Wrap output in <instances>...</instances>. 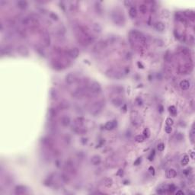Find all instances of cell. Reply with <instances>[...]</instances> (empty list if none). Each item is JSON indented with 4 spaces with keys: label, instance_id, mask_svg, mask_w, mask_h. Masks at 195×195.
<instances>
[{
    "label": "cell",
    "instance_id": "obj_1",
    "mask_svg": "<svg viewBox=\"0 0 195 195\" xmlns=\"http://www.w3.org/2000/svg\"><path fill=\"white\" fill-rule=\"evenodd\" d=\"M77 40L78 44H80L82 46H88V45L95 42V37L90 35L88 34H78Z\"/></svg>",
    "mask_w": 195,
    "mask_h": 195
},
{
    "label": "cell",
    "instance_id": "obj_2",
    "mask_svg": "<svg viewBox=\"0 0 195 195\" xmlns=\"http://www.w3.org/2000/svg\"><path fill=\"white\" fill-rule=\"evenodd\" d=\"M111 19L113 22L117 25H123L125 23V17L123 12L118 10H114L111 12Z\"/></svg>",
    "mask_w": 195,
    "mask_h": 195
},
{
    "label": "cell",
    "instance_id": "obj_3",
    "mask_svg": "<svg viewBox=\"0 0 195 195\" xmlns=\"http://www.w3.org/2000/svg\"><path fill=\"white\" fill-rule=\"evenodd\" d=\"M124 73L121 72L118 69H110L106 71L105 75L107 78H111V79H115V80H119L121 79L124 76Z\"/></svg>",
    "mask_w": 195,
    "mask_h": 195
},
{
    "label": "cell",
    "instance_id": "obj_4",
    "mask_svg": "<svg viewBox=\"0 0 195 195\" xmlns=\"http://www.w3.org/2000/svg\"><path fill=\"white\" fill-rule=\"evenodd\" d=\"M104 106V102H103V101H98V102L93 103V104L91 106V107H90V109H89L90 114L93 116L98 115L101 111H102Z\"/></svg>",
    "mask_w": 195,
    "mask_h": 195
},
{
    "label": "cell",
    "instance_id": "obj_5",
    "mask_svg": "<svg viewBox=\"0 0 195 195\" xmlns=\"http://www.w3.org/2000/svg\"><path fill=\"white\" fill-rule=\"evenodd\" d=\"M21 24L24 26H29V27L34 28L39 24V21L37 18L28 16V17H24L22 18Z\"/></svg>",
    "mask_w": 195,
    "mask_h": 195
},
{
    "label": "cell",
    "instance_id": "obj_6",
    "mask_svg": "<svg viewBox=\"0 0 195 195\" xmlns=\"http://www.w3.org/2000/svg\"><path fill=\"white\" fill-rule=\"evenodd\" d=\"M130 34L134 39L139 40L141 44H144L146 43V37L143 35V34L142 32L139 31L138 30H132L130 32Z\"/></svg>",
    "mask_w": 195,
    "mask_h": 195
},
{
    "label": "cell",
    "instance_id": "obj_7",
    "mask_svg": "<svg viewBox=\"0 0 195 195\" xmlns=\"http://www.w3.org/2000/svg\"><path fill=\"white\" fill-rule=\"evenodd\" d=\"M89 92L92 95H98L102 92V86L98 82H93L89 86Z\"/></svg>",
    "mask_w": 195,
    "mask_h": 195
},
{
    "label": "cell",
    "instance_id": "obj_8",
    "mask_svg": "<svg viewBox=\"0 0 195 195\" xmlns=\"http://www.w3.org/2000/svg\"><path fill=\"white\" fill-rule=\"evenodd\" d=\"M86 92H86V89L85 88L83 87L78 88L73 92V97L74 98H77V99L82 98L86 95Z\"/></svg>",
    "mask_w": 195,
    "mask_h": 195
},
{
    "label": "cell",
    "instance_id": "obj_9",
    "mask_svg": "<svg viewBox=\"0 0 195 195\" xmlns=\"http://www.w3.org/2000/svg\"><path fill=\"white\" fill-rule=\"evenodd\" d=\"M193 70V65L191 63H186L179 68V72L182 75L190 74Z\"/></svg>",
    "mask_w": 195,
    "mask_h": 195
},
{
    "label": "cell",
    "instance_id": "obj_10",
    "mask_svg": "<svg viewBox=\"0 0 195 195\" xmlns=\"http://www.w3.org/2000/svg\"><path fill=\"white\" fill-rule=\"evenodd\" d=\"M65 169L67 171V173L69 174H72V175H75L76 173V168L75 167L73 162L72 161H66L65 163Z\"/></svg>",
    "mask_w": 195,
    "mask_h": 195
},
{
    "label": "cell",
    "instance_id": "obj_11",
    "mask_svg": "<svg viewBox=\"0 0 195 195\" xmlns=\"http://www.w3.org/2000/svg\"><path fill=\"white\" fill-rule=\"evenodd\" d=\"M107 43L106 40H101L99 42H98L93 47V50L95 52H98L105 49L107 47Z\"/></svg>",
    "mask_w": 195,
    "mask_h": 195
},
{
    "label": "cell",
    "instance_id": "obj_12",
    "mask_svg": "<svg viewBox=\"0 0 195 195\" xmlns=\"http://www.w3.org/2000/svg\"><path fill=\"white\" fill-rule=\"evenodd\" d=\"M16 50L20 55L23 56V57H28L29 55V50L28 47L24 46V45H19L18 47H17Z\"/></svg>",
    "mask_w": 195,
    "mask_h": 195
},
{
    "label": "cell",
    "instance_id": "obj_13",
    "mask_svg": "<svg viewBox=\"0 0 195 195\" xmlns=\"http://www.w3.org/2000/svg\"><path fill=\"white\" fill-rule=\"evenodd\" d=\"M51 66L53 67L55 70H57V71H60L64 69V66H63V63L61 62H59V60H57V59H54V60L51 61Z\"/></svg>",
    "mask_w": 195,
    "mask_h": 195
},
{
    "label": "cell",
    "instance_id": "obj_14",
    "mask_svg": "<svg viewBox=\"0 0 195 195\" xmlns=\"http://www.w3.org/2000/svg\"><path fill=\"white\" fill-rule=\"evenodd\" d=\"M65 81L67 84L69 85H72L73 83H74L76 81V75L73 73H69V74H67L66 77H65Z\"/></svg>",
    "mask_w": 195,
    "mask_h": 195
},
{
    "label": "cell",
    "instance_id": "obj_15",
    "mask_svg": "<svg viewBox=\"0 0 195 195\" xmlns=\"http://www.w3.org/2000/svg\"><path fill=\"white\" fill-rule=\"evenodd\" d=\"M111 103L114 107H121L124 104V101L121 97H115L112 98Z\"/></svg>",
    "mask_w": 195,
    "mask_h": 195
},
{
    "label": "cell",
    "instance_id": "obj_16",
    "mask_svg": "<svg viewBox=\"0 0 195 195\" xmlns=\"http://www.w3.org/2000/svg\"><path fill=\"white\" fill-rule=\"evenodd\" d=\"M68 55L72 59H76L78 57V55H79V50L77 47H73L69 50Z\"/></svg>",
    "mask_w": 195,
    "mask_h": 195
},
{
    "label": "cell",
    "instance_id": "obj_17",
    "mask_svg": "<svg viewBox=\"0 0 195 195\" xmlns=\"http://www.w3.org/2000/svg\"><path fill=\"white\" fill-rule=\"evenodd\" d=\"M27 192V187L24 185H17L15 187V193L18 195L24 194Z\"/></svg>",
    "mask_w": 195,
    "mask_h": 195
},
{
    "label": "cell",
    "instance_id": "obj_18",
    "mask_svg": "<svg viewBox=\"0 0 195 195\" xmlns=\"http://www.w3.org/2000/svg\"><path fill=\"white\" fill-rule=\"evenodd\" d=\"M116 126H117V121H107L105 124H104V129L107 130H111L114 129Z\"/></svg>",
    "mask_w": 195,
    "mask_h": 195
},
{
    "label": "cell",
    "instance_id": "obj_19",
    "mask_svg": "<svg viewBox=\"0 0 195 195\" xmlns=\"http://www.w3.org/2000/svg\"><path fill=\"white\" fill-rule=\"evenodd\" d=\"M41 40H42V44H43V45L44 47L50 46V36H49L48 34L46 33V34H43Z\"/></svg>",
    "mask_w": 195,
    "mask_h": 195
},
{
    "label": "cell",
    "instance_id": "obj_20",
    "mask_svg": "<svg viewBox=\"0 0 195 195\" xmlns=\"http://www.w3.org/2000/svg\"><path fill=\"white\" fill-rule=\"evenodd\" d=\"M102 162V158L98 155H95L91 158V163L93 166H99Z\"/></svg>",
    "mask_w": 195,
    "mask_h": 195
},
{
    "label": "cell",
    "instance_id": "obj_21",
    "mask_svg": "<svg viewBox=\"0 0 195 195\" xmlns=\"http://www.w3.org/2000/svg\"><path fill=\"white\" fill-rule=\"evenodd\" d=\"M72 130L73 131V132H75L77 134H84L85 132H86V130L83 128H82V127H79V126H76V125H73L72 127Z\"/></svg>",
    "mask_w": 195,
    "mask_h": 195
},
{
    "label": "cell",
    "instance_id": "obj_22",
    "mask_svg": "<svg viewBox=\"0 0 195 195\" xmlns=\"http://www.w3.org/2000/svg\"><path fill=\"white\" fill-rule=\"evenodd\" d=\"M60 122H61V124L63 126V127H68L69 124H70V122H71V120L69 118V117L68 116H63L60 119Z\"/></svg>",
    "mask_w": 195,
    "mask_h": 195
},
{
    "label": "cell",
    "instance_id": "obj_23",
    "mask_svg": "<svg viewBox=\"0 0 195 195\" xmlns=\"http://www.w3.org/2000/svg\"><path fill=\"white\" fill-rule=\"evenodd\" d=\"M166 175L168 178H174L177 176V172L174 168H170V169L166 171Z\"/></svg>",
    "mask_w": 195,
    "mask_h": 195
},
{
    "label": "cell",
    "instance_id": "obj_24",
    "mask_svg": "<svg viewBox=\"0 0 195 195\" xmlns=\"http://www.w3.org/2000/svg\"><path fill=\"white\" fill-rule=\"evenodd\" d=\"M154 27H155V29L157 31L162 32V31H164L165 28H166V25H165V24L163 23V22L158 21V22H156V23L155 24Z\"/></svg>",
    "mask_w": 195,
    "mask_h": 195
},
{
    "label": "cell",
    "instance_id": "obj_25",
    "mask_svg": "<svg viewBox=\"0 0 195 195\" xmlns=\"http://www.w3.org/2000/svg\"><path fill=\"white\" fill-rule=\"evenodd\" d=\"M28 4L27 1L24 0H20V1L17 2V7L20 9H26L28 8Z\"/></svg>",
    "mask_w": 195,
    "mask_h": 195
},
{
    "label": "cell",
    "instance_id": "obj_26",
    "mask_svg": "<svg viewBox=\"0 0 195 195\" xmlns=\"http://www.w3.org/2000/svg\"><path fill=\"white\" fill-rule=\"evenodd\" d=\"M180 87L182 90H187L190 87V83L188 80H182L180 82Z\"/></svg>",
    "mask_w": 195,
    "mask_h": 195
},
{
    "label": "cell",
    "instance_id": "obj_27",
    "mask_svg": "<svg viewBox=\"0 0 195 195\" xmlns=\"http://www.w3.org/2000/svg\"><path fill=\"white\" fill-rule=\"evenodd\" d=\"M112 90H113V92L116 94H122L124 92V88L120 85H114V87L112 88Z\"/></svg>",
    "mask_w": 195,
    "mask_h": 195
},
{
    "label": "cell",
    "instance_id": "obj_28",
    "mask_svg": "<svg viewBox=\"0 0 195 195\" xmlns=\"http://www.w3.org/2000/svg\"><path fill=\"white\" fill-rule=\"evenodd\" d=\"M129 15H130V16L131 18H136V15H137V10H136V8L135 6H133V7H131V8L129 10Z\"/></svg>",
    "mask_w": 195,
    "mask_h": 195
},
{
    "label": "cell",
    "instance_id": "obj_29",
    "mask_svg": "<svg viewBox=\"0 0 195 195\" xmlns=\"http://www.w3.org/2000/svg\"><path fill=\"white\" fill-rule=\"evenodd\" d=\"M92 29H93V31H95V32H96V33H101V32H102V26H101L98 23L93 24Z\"/></svg>",
    "mask_w": 195,
    "mask_h": 195
},
{
    "label": "cell",
    "instance_id": "obj_30",
    "mask_svg": "<svg viewBox=\"0 0 195 195\" xmlns=\"http://www.w3.org/2000/svg\"><path fill=\"white\" fill-rule=\"evenodd\" d=\"M60 178L62 179V181L64 183L68 184L70 181V178H69V175L67 173H62L61 175H60Z\"/></svg>",
    "mask_w": 195,
    "mask_h": 195
},
{
    "label": "cell",
    "instance_id": "obj_31",
    "mask_svg": "<svg viewBox=\"0 0 195 195\" xmlns=\"http://www.w3.org/2000/svg\"><path fill=\"white\" fill-rule=\"evenodd\" d=\"M179 52L182 56H189L190 55V52L188 50V49L186 47H180Z\"/></svg>",
    "mask_w": 195,
    "mask_h": 195
},
{
    "label": "cell",
    "instance_id": "obj_32",
    "mask_svg": "<svg viewBox=\"0 0 195 195\" xmlns=\"http://www.w3.org/2000/svg\"><path fill=\"white\" fill-rule=\"evenodd\" d=\"M112 185H113V181H112V179L110 178H107L104 179V185L107 187H110Z\"/></svg>",
    "mask_w": 195,
    "mask_h": 195
},
{
    "label": "cell",
    "instance_id": "obj_33",
    "mask_svg": "<svg viewBox=\"0 0 195 195\" xmlns=\"http://www.w3.org/2000/svg\"><path fill=\"white\" fill-rule=\"evenodd\" d=\"M42 142H44V144L46 145L47 146H51L52 144H53V142H52V140L48 137H44L42 140Z\"/></svg>",
    "mask_w": 195,
    "mask_h": 195
},
{
    "label": "cell",
    "instance_id": "obj_34",
    "mask_svg": "<svg viewBox=\"0 0 195 195\" xmlns=\"http://www.w3.org/2000/svg\"><path fill=\"white\" fill-rule=\"evenodd\" d=\"M154 44L159 47H162L164 46V41L160 38H156L154 40Z\"/></svg>",
    "mask_w": 195,
    "mask_h": 195
},
{
    "label": "cell",
    "instance_id": "obj_35",
    "mask_svg": "<svg viewBox=\"0 0 195 195\" xmlns=\"http://www.w3.org/2000/svg\"><path fill=\"white\" fill-rule=\"evenodd\" d=\"M139 10H140V12L142 14H146L148 11V8L146 5L141 4V5H140V6H139Z\"/></svg>",
    "mask_w": 195,
    "mask_h": 195
},
{
    "label": "cell",
    "instance_id": "obj_36",
    "mask_svg": "<svg viewBox=\"0 0 195 195\" xmlns=\"http://www.w3.org/2000/svg\"><path fill=\"white\" fill-rule=\"evenodd\" d=\"M164 58H165V59H166V61H167L168 63H171V60H172V56H171V52L167 51L166 53V55H165Z\"/></svg>",
    "mask_w": 195,
    "mask_h": 195
},
{
    "label": "cell",
    "instance_id": "obj_37",
    "mask_svg": "<svg viewBox=\"0 0 195 195\" xmlns=\"http://www.w3.org/2000/svg\"><path fill=\"white\" fill-rule=\"evenodd\" d=\"M185 15L189 18V19H191L192 21H194V12H192V11H186V12H185Z\"/></svg>",
    "mask_w": 195,
    "mask_h": 195
},
{
    "label": "cell",
    "instance_id": "obj_38",
    "mask_svg": "<svg viewBox=\"0 0 195 195\" xmlns=\"http://www.w3.org/2000/svg\"><path fill=\"white\" fill-rule=\"evenodd\" d=\"M83 123H84V120L82 117H77L75 120V125L82 127Z\"/></svg>",
    "mask_w": 195,
    "mask_h": 195
},
{
    "label": "cell",
    "instance_id": "obj_39",
    "mask_svg": "<svg viewBox=\"0 0 195 195\" xmlns=\"http://www.w3.org/2000/svg\"><path fill=\"white\" fill-rule=\"evenodd\" d=\"M57 96H58V94H57V90L54 89V88H52L50 90V97H51V98L52 99H57Z\"/></svg>",
    "mask_w": 195,
    "mask_h": 195
},
{
    "label": "cell",
    "instance_id": "obj_40",
    "mask_svg": "<svg viewBox=\"0 0 195 195\" xmlns=\"http://www.w3.org/2000/svg\"><path fill=\"white\" fill-rule=\"evenodd\" d=\"M1 52L2 54H9L11 52V48L8 46H5V47H2L1 49Z\"/></svg>",
    "mask_w": 195,
    "mask_h": 195
},
{
    "label": "cell",
    "instance_id": "obj_41",
    "mask_svg": "<svg viewBox=\"0 0 195 195\" xmlns=\"http://www.w3.org/2000/svg\"><path fill=\"white\" fill-rule=\"evenodd\" d=\"M48 114H49V117L51 119L54 118L56 117V110L54 109V108H50L48 111Z\"/></svg>",
    "mask_w": 195,
    "mask_h": 195
},
{
    "label": "cell",
    "instance_id": "obj_42",
    "mask_svg": "<svg viewBox=\"0 0 195 195\" xmlns=\"http://www.w3.org/2000/svg\"><path fill=\"white\" fill-rule=\"evenodd\" d=\"M189 162V157L187 156H184L183 159L181 160V166H187V164Z\"/></svg>",
    "mask_w": 195,
    "mask_h": 195
},
{
    "label": "cell",
    "instance_id": "obj_43",
    "mask_svg": "<svg viewBox=\"0 0 195 195\" xmlns=\"http://www.w3.org/2000/svg\"><path fill=\"white\" fill-rule=\"evenodd\" d=\"M135 140L137 142H144L145 138L143 136H142V135H137V136H136V137H135Z\"/></svg>",
    "mask_w": 195,
    "mask_h": 195
},
{
    "label": "cell",
    "instance_id": "obj_44",
    "mask_svg": "<svg viewBox=\"0 0 195 195\" xmlns=\"http://www.w3.org/2000/svg\"><path fill=\"white\" fill-rule=\"evenodd\" d=\"M194 136H195L194 128H192L190 130V140H191V142H192V143L194 142Z\"/></svg>",
    "mask_w": 195,
    "mask_h": 195
},
{
    "label": "cell",
    "instance_id": "obj_45",
    "mask_svg": "<svg viewBox=\"0 0 195 195\" xmlns=\"http://www.w3.org/2000/svg\"><path fill=\"white\" fill-rule=\"evenodd\" d=\"M168 110H169V112L171 113V114H172L173 116H175L176 114H177V110H176L175 106H170L169 108H168Z\"/></svg>",
    "mask_w": 195,
    "mask_h": 195
},
{
    "label": "cell",
    "instance_id": "obj_46",
    "mask_svg": "<svg viewBox=\"0 0 195 195\" xmlns=\"http://www.w3.org/2000/svg\"><path fill=\"white\" fill-rule=\"evenodd\" d=\"M5 26H8V27H12L15 24V21L12 19H8L5 21Z\"/></svg>",
    "mask_w": 195,
    "mask_h": 195
},
{
    "label": "cell",
    "instance_id": "obj_47",
    "mask_svg": "<svg viewBox=\"0 0 195 195\" xmlns=\"http://www.w3.org/2000/svg\"><path fill=\"white\" fill-rule=\"evenodd\" d=\"M175 138L178 141H182L184 140V134L182 133H178L176 134Z\"/></svg>",
    "mask_w": 195,
    "mask_h": 195
},
{
    "label": "cell",
    "instance_id": "obj_48",
    "mask_svg": "<svg viewBox=\"0 0 195 195\" xmlns=\"http://www.w3.org/2000/svg\"><path fill=\"white\" fill-rule=\"evenodd\" d=\"M167 190H168V191H169L170 193H173L174 191L176 190V186H175V185H170L168 187Z\"/></svg>",
    "mask_w": 195,
    "mask_h": 195
},
{
    "label": "cell",
    "instance_id": "obj_49",
    "mask_svg": "<svg viewBox=\"0 0 195 195\" xmlns=\"http://www.w3.org/2000/svg\"><path fill=\"white\" fill-rule=\"evenodd\" d=\"M143 136L146 137V138H149L150 136V131L148 128H146L144 130H143Z\"/></svg>",
    "mask_w": 195,
    "mask_h": 195
},
{
    "label": "cell",
    "instance_id": "obj_50",
    "mask_svg": "<svg viewBox=\"0 0 195 195\" xmlns=\"http://www.w3.org/2000/svg\"><path fill=\"white\" fill-rule=\"evenodd\" d=\"M50 18H52V19L55 20V21H57L59 19L58 15L56 13H54V12H50Z\"/></svg>",
    "mask_w": 195,
    "mask_h": 195
},
{
    "label": "cell",
    "instance_id": "obj_51",
    "mask_svg": "<svg viewBox=\"0 0 195 195\" xmlns=\"http://www.w3.org/2000/svg\"><path fill=\"white\" fill-rule=\"evenodd\" d=\"M173 124H174V121H173V120H172L171 117H168L166 119V125L171 127Z\"/></svg>",
    "mask_w": 195,
    "mask_h": 195
},
{
    "label": "cell",
    "instance_id": "obj_52",
    "mask_svg": "<svg viewBox=\"0 0 195 195\" xmlns=\"http://www.w3.org/2000/svg\"><path fill=\"white\" fill-rule=\"evenodd\" d=\"M133 1H130V0H126L124 1V5L126 6H129V7H133Z\"/></svg>",
    "mask_w": 195,
    "mask_h": 195
},
{
    "label": "cell",
    "instance_id": "obj_53",
    "mask_svg": "<svg viewBox=\"0 0 195 195\" xmlns=\"http://www.w3.org/2000/svg\"><path fill=\"white\" fill-rule=\"evenodd\" d=\"M162 15L164 18H168V16H169V12H168V10L164 9V10H162Z\"/></svg>",
    "mask_w": 195,
    "mask_h": 195
},
{
    "label": "cell",
    "instance_id": "obj_54",
    "mask_svg": "<svg viewBox=\"0 0 195 195\" xmlns=\"http://www.w3.org/2000/svg\"><path fill=\"white\" fill-rule=\"evenodd\" d=\"M157 149H158L159 151H163L165 149V145L163 143H159L158 146H157Z\"/></svg>",
    "mask_w": 195,
    "mask_h": 195
},
{
    "label": "cell",
    "instance_id": "obj_55",
    "mask_svg": "<svg viewBox=\"0 0 195 195\" xmlns=\"http://www.w3.org/2000/svg\"><path fill=\"white\" fill-rule=\"evenodd\" d=\"M165 72L167 74H171L172 73V69L170 66H166L165 67Z\"/></svg>",
    "mask_w": 195,
    "mask_h": 195
},
{
    "label": "cell",
    "instance_id": "obj_56",
    "mask_svg": "<svg viewBox=\"0 0 195 195\" xmlns=\"http://www.w3.org/2000/svg\"><path fill=\"white\" fill-rule=\"evenodd\" d=\"M155 154H156V152H155V150H153L152 152V153L149 156V157H148V159H149V161H152L153 159H154V156H155Z\"/></svg>",
    "mask_w": 195,
    "mask_h": 195
},
{
    "label": "cell",
    "instance_id": "obj_57",
    "mask_svg": "<svg viewBox=\"0 0 195 195\" xmlns=\"http://www.w3.org/2000/svg\"><path fill=\"white\" fill-rule=\"evenodd\" d=\"M165 130H166V132L167 133H171V131H172L171 127L167 125L166 127H165Z\"/></svg>",
    "mask_w": 195,
    "mask_h": 195
},
{
    "label": "cell",
    "instance_id": "obj_58",
    "mask_svg": "<svg viewBox=\"0 0 195 195\" xmlns=\"http://www.w3.org/2000/svg\"><path fill=\"white\" fill-rule=\"evenodd\" d=\"M141 161H142V159H141V157H140V158H138L136 161H135L133 165L134 166H139V165H140Z\"/></svg>",
    "mask_w": 195,
    "mask_h": 195
},
{
    "label": "cell",
    "instance_id": "obj_59",
    "mask_svg": "<svg viewBox=\"0 0 195 195\" xmlns=\"http://www.w3.org/2000/svg\"><path fill=\"white\" fill-rule=\"evenodd\" d=\"M136 103L138 104L139 106H140L142 104V101L141 98H137L136 99Z\"/></svg>",
    "mask_w": 195,
    "mask_h": 195
},
{
    "label": "cell",
    "instance_id": "obj_60",
    "mask_svg": "<svg viewBox=\"0 0 195 195\" xmlns=\"http://www.w3.org/2000/svg\"><path fill=\"white\" fill-rule=\"evenodd\" d=\"M149 172H150V173H151L152 175H155V168H154V167L150 166V167L149 168Z\"/></svg>",
    "mask_w": 195,
    "mask_h": 195
},
{
    "label": "cell",
    "instance_id": "obj_61",
    "mask_svg": "<svg viewBox=\"0 0 195 195\" xmlns=\"http://www.w3.org/2000/svg\"><path fill=\"white\" fill-rule=\"evenodd\" d=\"M194 42V37H193L192 35H190V36H189V43H190L191 44H193Z\"/></svg>",
    "mask_w": 195,
    "mask_h": 195
},
{
    "label": "cell",
    "instance_id": "obj_62",
    "mask_svg": "<svg viewBox=\"0 0 195 195\" xmlns=\"http://www.w3.org/2000/svg\"><path fill=\"white\" fill-rule=\"evenodd\" d=\"M137 65H138V66H139V68H141V69H143V66H142V64L141 63H140V62H138L137 63Z\"/></svg>",
    "mask_w": 195,
    "mask_h": 195
},
{
    "label": "cell",
    "instance_id": "obj_63",
    "mask_svg": "<svg viewBox=\"0 0 195 195\" xmlns=\"http://www.w3.org/2000/svg\"><path fill=\"white\" fill-rule=\"evenodd\" d=\"M190 157H191V159H194V151L190 150Z\"/></svg>",
    "mask_w": 195,
    "mask_h": 195
},
{
    "label": "cell",
    "instance_id": "obj_64",
    "mask_svg": "<svg viewBox=\"0 0 195 195\" xmlns=\"http://www.w3.org/2000/svg\"><path fill=\"white\" fill-rule=\"evenodd\" d=\"M176 194H184V192L182 190H178L177 192H176Z\"/></svg>",
    "mask_w": 195,
    "mask_h": 195
}]
</instances>
